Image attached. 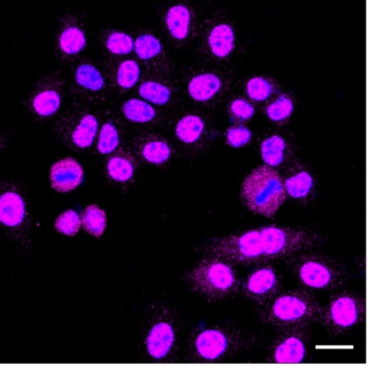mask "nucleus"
Wrapping results in <instances>:
<instances>
[{"label": "nucleus", "mask_w": 375, "mask_h": 366, "mask_svg": "<svg viewBox=\"0 0 375 366\" xmlns=\"http://www.w3.org/2000/svg\"><path fill=\"white\" fill-rule=\"evenodd\" d=\"M242 199L249 210L260 215H274L286 198L284 182L269 166L253 170L243 181Z\"/></svg>", "instance_id": "nucleus-1"}, {"label": "nucleus", "mask_w": 375, "mask_h": 366, "mask_svg": "<svg viewBox=\"0 0 375 366\" xmlns=\"http://www.w3.org/2000/svg\"><path fill=\"white\" fill-rule=\"evenodd\" d=\"M319 307L312 297L303 293H287L270 301L263 311L264 319L280 328H302L314 322Z\"/></svg>", "instance_id": "nucleus-2"}, {"label": "nucleus", "mask_w": 375, "mask_h": 366, "mask_svg": "<svg viewBox=\"0 0 375 366\" xmlns=\"http://www.w3.org/2000/svg\"><path fill=\"white\" fill-rule=\"evenodd\" d=\"M194 291L210 300H221L232 295L236 288V278L232 266L210 257L203 260L188 275Z\"/></svg>", "instance_id": "nucleus-3"}, {"label": "nucleus", "mask_w": 375, "mask_h": 366, "mask_svg": "<svg viewBox=\"0 0 375 366\" xmlns=\"http://www.w3.org/2000/svg\"><path fill=\"white\" fill-rule=\"evenodd\" d=\"M210 257L223 262L250 264L263 257L260 230L218 238L208 249Z\"/></svg>", "instance_id": "nucleus-4"}, {"label": "nucleus", "mask_w": 375, "mask_h": 366, "mask_svg": "<svg viewBox=\"0 0 375 366\" xmlns=\"http://www.w3.org/2000/svg\"><path fill=\"white\" fill-rule=\"evenodd\" d=\"M263 257L280 258L310 249L315 243L313 234L304 231L269 227L260 230Z\"/></svg>", "instance_id": "nucleus-5"}, {"label": "nucleus", "mask_w": 375, "mask_h": 366, "mask_svg": "<svg viewBox=\"0 0 375 366\" xmlns=\"http://www.w3.org/2000/svg\"><path fill=\"white\" fill-rule=\"evenodd\" d=\"M301 282L314 289L336 287L341 280L339 269L332 262L321 258H308L302 262L297 269Z\"/></svg>", "instance_id": "nucleus-6"}, {"label": "nucleus", "mask_w": 375, "mask_h": 366, "mask_svg": "<svg viewBox=\"0 0 375 366\" xmlns=\"http://www.w3.org/2000/svg\"><path fill=\"white\" fill-rule=\"evenodd\" d=\"M365 307L354 296H339L329 304L326 312L327 323L332 329L343 330L351 328L363 317Z\"/></svg>", "instance_id": "nucleus-7"}, {"label": "nucleus", "mask_w": 375, "mask_h": 366, "mask_svg": "<svg viewBox=\"0 0 375 366\" xmlns=\"http://www.w3.org/2000/svg\"><path fill=\"white\" fill-rule=\"evenodd\" d=\"M84 179V169L77 159L72 157L59 160L50 170L52 188L60 193H68L81 186Z\"/></svg>", "instance_id": "nucleus-8"}, {"label": "nucleus", "mask_w": 375, "mask_h": 366, "mask_svg": "<svg viewBox=\"0 0 375 366\" xmlns=\"http://www.w3.org/2000/svg\"><path fill=\"white\" fill-rule=\"evenodd\" d=\"M27 214L23 198L16 191H6L0 194V223L6 227H20Z\"/></svg>", "instance_id": "nucleus-9"}, {"label": "nucleus", "mask_w": 375, "mask_h": 366, "mask_svg": "<svg viewBox=\"0 0 375 366\" xmlns=\"http://www.w3.org/2000/svg\"><path fill=\"white\" fill-rule=\"evenodd\" d=\"M196 351L205 360H217L229 349V339L223 331L210 330L201 332L195 341Z\"/></svg>", "instance_id": "nucleus-10"}, {"label": "nucleus", "mask_w": 375, "mask_h": 366, "mask_svg": "<svg viewBox=\"0 0 375 366\" xmlns=\"http://www.w3.org/2000/svg\"><path fill=\"white\" fill-rule=\"evenodd\" d=\"M175 334L170 323L159 322L150 330L147 338V350L153 358H165L174 343Z\"/></svg>", "instance_id": "nucleus-11"}, {"label": "nucleus", "mask_w": 375, "mask_h": 366, "mask_svg": "<svg viewBox=\"0 0 375 366\" xmlns=\"http://www.w3.org/2000/svg\"><path fill=\"white\" fill-rule=\"evenodd\" d=\"M276 289L278 278L271 268H261L251 273L245 284L247 293L254 299H270Z\"/></svg>", "instance_id": "nucleus-12"}, {"label": "nucleus", "mask_w": 375, "mask_h": 366, "mask_svg": "<svg viewBox=\"0 0 375 366\" xmlns=\"http://www.w3.org/2000/svg\"><path fill=\"white\" fill-rule=\"evenodd\" d=\"M221 82L215 74H201L193 77L188 84V93L195 101L205 102L212 99L219 92Z\"/></svg>", "instance_id": "nucleus-13"}, {"label": "nucleus", "mask_w": 375, "mask_h": 366, "mask_svg": "<svg viewBox=\"0 0 375 366\" xmlns=\"http://www.w3.org/2000/svg\"><path fill=\"white\" fill-rule=\"evenodd\" d=\"M306 354L304 342L297 336H287L274 351V360L278 363H301Z\"/></svg>", "instance_id": "nucleus-14"}, {"label": "nucleus", "mask_w": 375, "mask_h": 366, "mask_svg": "<svg viewBox=\"0 0 375 366\" xmlns=\"http://www.w3.org/2000/svg\"><path fill=\"white\" fill-rule=\"evenodd\" d=\"M210 46L212 53L219 58H225L234 49V33L232 28L221 23L212 29L210 36Z\"/></svg>", "instance_id": "nucleus-15"}, {"label": "nucleus", "mask_w": 375, "mask_h": 366, "mask_svg": "<svg viewBox=\"0 0 375 366\" xmlns=\"http://www.w3.org/2000/svg\"><path fill=\"white\" fill-rule=\"evenodd\" d=\"M98 133V119L93 114H86L77 124L72 134V142L77 147L86 149L93 145Z\"/></svg>", "instance_id": "nucleus-16"}, {"label": "nucleus", "mask_w": 375, "mask_h": 366, "mask_svg": "<svg viewBox=\"0 0 375 366\" xmlns=\"http://www.w3.org/2000/svg\"><path fill=\"white\" fill-rule=\"evenodd\" d=\"M190 14L184 6H174L166 15V25L175 39L182 40L188 37L190 29Z\"/></svg>", "instance_id": "nucleus-17"}, {"label": "nucleus", "mask_w": 375, "mask_h": 366, "mask_svg": "<svg viewBox=\"0 0 375 366\" xmlns=\"http://www.w3.org/2000/svg\"><path fill=\"white\" fill-rule=\"evenodd\" d=\"M82 227L86 232L95 238H101L106 231V212L98 205H88L82 215Z\"/></svg>", "instance_id": "nucleus-18"}, {"label": "nucleus", "mask_w": 375, "mask_h": 366, "mask_svg": "<svg viewBox=\"0 0 375 366\" xmlns=\"http://www.w3.org/2000/svg\"><path fill=\"white\" fill-rule=\"evenodd\" d=\"M33 110L42 117H50L57 114L61 106V96L54 90H44L34 96Z\"/></svg>", "instance_id": "nucleus-19"}, {"label": "nucleus", "mask_w": 375, "mask_h": 366, "mask_svg": "<svg viewBox=\"0 0 375 366\" xmlns=\"http://www.w3.org/2000/svg\"><path fill=\"white\" fill-rule=\"evenodd\" d=\"M123 115L134 123H149L155 117V110L147 102L132 99L125 102L123 107Z\"/></svg>", "instance_id": "nucleus-20"}, {"label": "nucleus", "mask_w": 375, "mask_h": 366, "mask_svg": "<svg viewBox=\"0 0 375 366\" xmlns=\"http://www.w3.org/2000/svg\"><path fill=\"white\" fill-rule=\"evenodd\" d=\"M285 142L280 136H272L262 142L261 153L264 162L270 167H278L284 160Z\"/></svg>", "instance_id": "nucleus-21"}, {"label": "nucleus", "mask_w": 375, "mask_h": 366, "mask_svg": "<svg viewBox=\"0 0 375 366\" xmlns=\"http://www.w3.org/2000/svg\"><path fill=\"white\" fill-rule=\"evenodd\" d=\"M204 131V122L199 116H186L182 118L176 126V135L183 142L193 144Z\"/></svg>", "instance_id": "nucleus-22"}, {"label": "nucleus", "mask_w": 375, "mask_h": 366, "mask_svg": "<svg viewBox=\"0 0 375 366\" xmlns=\"http://www.w3.org/2000/svg\"><path fill=\"white\" fill-rule=\"evenodd\" d=\"M59 44L62 52L70 55H77L86 46V37L79 28L68 27L61 33Z\"/></svg>", "instance_id": "nucleus-23"}, {"label": "nucleus", "mask_w": 375, "mask_h": 366, "mask_svg": "<svg viewBox=\"0 0 375 366\" xmlns=\"http://www.w3.org/2000/svg\"><path fill=\"white\" fill-rule=\"evenodd\" d=\"M75 79H77V84L86 90H101L105 85L103 75L101 72L98 71L95 66L90 64H82L77 68V73H75Z\"/></svg>", "instance_id": "nucleus-24"}, {"label": "nucleus", "mask_w": 375, "mask_h": 366, "mask_svg": "<svg viewBox=\"0 0 375 366\" xmlns=\"http://www.w3.org/2000/svg\"><path fill=\"white\" fill-rule=\"evenodd\" d=\"M107 173L112 180L127 182L134 177V164L127 157L118 155L109 159L107 164Z\"/></svg>", "instance_id": "nucleus-25"}, {"label": "nucleus", "mask_w": 375, "mask_h": 366, "mask_svg": "<svg viewBox=\"0 0 375 366\" xmlns=\"http://www.w3.org/2000/svg\"><path fill=\"white\" fill-rule=\"evenodd\" d=\"M314 181L312 175L308 173H299L292 178H288L284 182V188L291 197L295 199H302L310 193L313 188Z\"/></svg>", "instance_id": "nucleus-26"}, {"label": "nucleus", "mask_w": 375, "mask_h": 366, "mask_svg": "<svg viewBox=\"0 0 375 366\" xmlns=\"http://www.w3.org/2000/svg\"><path fill=\"white\" fill-rule=\"evenodd\" d=\"M55 230L63 235L75 236L82 227V216L75 210H68L57 216L54 223Z\"/></svg>", "instance_id": "nucleus-27"}, {"label": "nucleus", "mask_w": 375, "mask_h": 366, "mask_svg": "<svg viewBox=\"0 0 375 366\" xmlns=\"http://www.w3.org/2000/svg\"><path fill=\"white\" fill-rule=\"evenodd\" d=\"M119 146V133L112 123L103 124L98 137L97 151L101 155L114 153Z\"/></svg>", "instance_id": "nucleus-28"}, {"label": "nucleus", "mask_w": 375, "mask_h": 366, "mask_svg": "<svg viewBox=\"0 0 375 366\" xmlns=\"http://www.w3.org/2000/svg\"><path fill=\"white\" fill-rule=\"evenodd\" d=\"M139 94L144 99L156 105H164L169 102L171 92L165 85L156 82H145L140 86Z\"/></svg>", "instance_id": "nucleus-29"}, {"label": "nucleus", "mask_w": 375, "mask_h": 366, "mask_svg": "<svg viewBox=\"0 0 375 366\" xmlns=\"http://www.w3.org/2000/svg\"><path fill=\"white\" fill-rule=\"evenodd\" d=\"M134 51L142 60H149L160 55L162 46L152 35H142L134 41Z\"/></svg>", "instance_id": "nucleus-30"}, {"label": "nucleus", "mask_w": 375, "mask_h": 366, "mask_svg": "<svg viewBox=\"0 0 375 366\" xmlns=\"http://www.w3.org/2000/svg\"><path fill=\"white\" fill-rule=\"evenodd\" d=\"M140 77V66L136 61H123L117 72V82L123 88H134Z\"/></svg>", "instance_id": "nucleus-31"}, {"label": "nucleus", "mask_w": 375, "mask_h": 366, "mask_svg": "<svg viewBox=\"0 0 375 366\" xmlns=\"http://www.w3.org/2000/svg\"><path fill=\"white\" fill-rule=\"evenodd\" d=\"M142 156L151 164H163L169 160L170 156H171V149L165 142L155 140V142H150L147 145H144L143 149H142Z\"/></svg>", "instance_id": "nucleus-32"}, {"label": "nucleus", "mask_w": 375, "mask_h": 366, "mask_svg": "<svg viewBox=\"0 0 375 366\" xmlns=\"http://www.w3.org/2000/svg\"><path fill=\"white\" fill-rule=\"evenodd\" d=\"M106 47L114 55H129L134 50V41L127 33L112 32L107 39Z\"/></svg>", "instance_id": "nucleus-33"}, {"label": "nucleus", "mask_w": 375, "mask_h": 366, "mask_svg": "<svg viewBox=\"0 0 375 366\" xmlns=\"http://www.w3.org/2000/svg\"><path fill=\"white\" fill-rule=\"evenodd\" d=\"M247 95L254 101H265L272 94V85L263 77L251 79L247 85Z\"/></svg>", "instance_id": "nucleus-34"}, {"label": "nucleus", "mask_w": 375, "mask_h": 366, "mask_svg": "<svg viewBox=\"0 0 375 366\" xmlns=\"http://www.w3.org/2000/svg\"><path fill=\"white\" fill-rule=\"evenodd\" d=\"M292 112L293 102L285 96H281V99L270 105L267 110V116L273 122L284 121L291 116Z\"/></svg>", "instance_id": "nucleus-35"}, {"label": "nucleus", "mask_w": 375, "mask_h": 366, "mask_svg": "<svg viewBox=\"0 0 375 366\" xmlns=\"http://www.w3.org/2000/svg\"><path fill=\"white\" fill-rule=\"evenodd\" d=\"M251 139V131L245 127H232L227 133V140L229 145L234 148L247 145Z\"/></svg>", "instance_id": "nucleus-36"}, {"label": "nucleus", "mask_w": 375, "mask_h": 366, "mask_svg": "<svg viewBox=\"0 0 375 366\" xmlns=\"http://www.w3.org/2000/svg\"><path fill=\"white\" fill-rule=\"evenodd\" d=\"M232 114L234 117L239 118L241 121H245L252 117L254 114V108L252 105L243 99H236L232 103Z\"/></svg>", "instance_id": "nucleus-37"}]
</instances>
